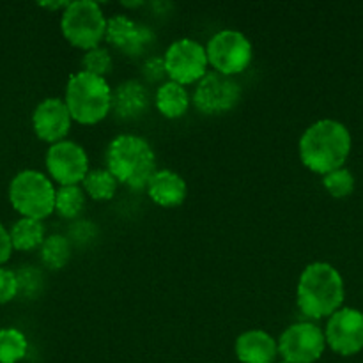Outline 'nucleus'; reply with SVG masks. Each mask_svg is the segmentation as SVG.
I'll return each mask as SVG.
<instances>
[{"instance_id": "f257e3e1", "label": "nucleus", "mask_w": 363, "mask_h": 363, "mask_svg": "<svg viewBox=\"0 0 363 363\" xmlns=\"http://www.w3.org/2000/svg\"><path fill=\"white\" fill-rule=\"evenodd\" d=\"M351 133L340 121L319 119L303 131L298 144L300 160L311 172L326 176L342 169L351 152Z\"/></svg>"}, {"instance_id": "f03ea898", "label": "nucleus", "mask_w": 363, "mask_h": 363, "mask_svg": "<svg viewBox=\"0 0 363 363\" xmlns=\"http://www.w3.org/2000/svg\"><path fill=\"white\" fill-rule=\"evenodd\" d=\"M344 296L346 287L335 266L312 262L301 272L296 287V303L308 319L332 318L342 308Z\"/></svg>"}, {"instance_id": "7ed1b4c3", "label": "nucleus", "mask_w": 363, "mask_h": 363, "mask_svg": "<svg viewBox=\"0 0 363 363\" xmlns=\"http://www.w3.org/2000/svg\"><path fill=\"white\" fill-rule=\"evenodd\" d=\"M106 169L119 183L131 190H144L156 170V156L144 137L131 133L117 135L106 147Z\"/></svg>"}, {"instance_id": "20e7f679", "label": "nucleus", "mask_w": 363, "mask_h": 363, "mask_svg": "<svg viewBox=\"0 0 363 363\" xmlns=\"http://www.w3.org/2000/svg\"><path fill=\"white\" fill-rule=\"evenodd\" d=\"M112 92L106 78L78 71L67 80L64 103L73 121L92 126L101 123L112 110Z\"/></svg>"}, {"instance_id": "39448f33", "label": "nucleus", "mask_w": 363, "mask_h": 363, "mask_svg": "<svg viewBox=\"0 0 363 363\" xmlns=\"http://www.w3.org/2000/svg\"><path fill=\"white\" fill-rule=\"evenodd\" d=\"M55 188L39 170H20L9 183L11 206L25 218L43 220L55 211Z\"/></svg>"}, {"instance_id": "423d86ee", "label": "nucleus", "mask_w": 363, "mask_h": 363, "mask_svg": "<svg viewBox=\"0 0 363 363\" xmlns=\"http://www.w3.org/2000/svg\"><path fill=\"white\" fill-rule=\"evenodd\" d=\"M106 25L108 20L105 18V13L98 2L92 0L69 2L60 16V30L66 41L85 52L98 48L99 43L106 38Z\"/></svg>"}, {"instance_id": "0eeeda50", "label": "nucleus", "mask_w": 363, "mask_h": 363, "mask_svg": "<svg viewBox=\"0 0 363 363\" xmlns=\"http://www.w3.org/2000/svg\"><path fill=\"white\" fill-rule=\"evenodd\" d=\"M209 66L220 74L234 77L247 69L254 59V46L250 39L240 30L223 28L216 32L206 45Z\"/></svg>"}, {"instance_id": "6e6552de", "label": "nucleus", "mask_w": 363, "mask_h": 363, "mask_svg": "<svg viewBox=\"0 0 363 363\" xmlns=\"http://www.w3.org/2000/svg\"><path fill=\"white\" fill-rule=\"evenodd\" d=\"M163 60L169 80L181 85L199 84L208 74L209 60L206 46L191 38L176 39L167 48Z\"/></svg>"}, {"instance_id": "1a4fd4ad", "label": "nucleus", "mask_w": 363, "mask_h": 363, "mask_svg": "<svg viewBox=\"0 0 363 363\" xmlns=\"http://www.w3.org/2000/svg\"><path fill=\"white\" fill-rule=\"evenodd\" d=\"M325 350V332L311 321L294 323L279 337V354L287 363H315Z\"/></svg>"}, {"instance_id": "9d476101", "label": "nucleus", "mask_w": 363, "mask_h": 363, "mask_svg": "<svg viewBox=\"0 0 363 363\" xmlns=\"http://www.w3.org/2000/svg\"><path fill=\"white\" fill-rule=\"evenodd\" d=\"M241 87L233 77L211 71L197 84L194 105L204 116H222L240 103Z\"/></svg>"}, {"instance_id": "9b49d317", "label": "nucleus", "mask_w": 363, "mask_h": 363, "mask_svg": "<svg viewBox=\"0 0 363 363\" xmlns=\"http://www.w3.org/2000/svg\"><path fill=\"white\" fill-rule=\"evenodd\" d=\"M45 163L50 177L60 186L84 183L85 176L91 170L87 152L73 140H62L50 145Z\"/></svg>"}, {"instance_id": "f8f14e48", "label": "nucleus", "mask_w": 363, "mask_h": 363, "mask_svg": "<svg viewBox=\"0 0 363 363\" xmlns=\"http://www.w3.org/2000/svg\"><path fill=\"white\" fill-rule=\"evenodd\" d=\"M326 346L340 357H353L363 350V312L342 307L328 318L325 328Z\"/></svg>"}, {"instance_id": "ddd939ff", "label": "nucleus", "mask_w": 363, "mask_h": 363, "mask_svg": "<svg viewBox=\"0 0 363 363\" xmlns=\"http://www.w3.org/2000/svg\"><path fill=\"white\" fill-rule=\"evenodd\" d=\"M105 41L126 55L138 57L155 43V32L149 25L131 20L124 14H116L106 25Z\"/></svg>"}, {"instance_id": "4468645a", "label": "nucleus", "mask_w": 363, "mask_h": 363, "mask_svg": "<svg viewBox=\"0 0 363 363\" xmlns=\"http://www.w3.org/2000/svg\"><path fill=\"white\" fill-rule=\"evenodd\" d=\"M71 117L66 103L60 98H46L32 112V126L35 135L50 145L66 140L71 130Z\"/></svg>"}, {"instance_id": "2eb2a0df", "label": "nucleus", "mask_w": 363, "mask_h": 363, "mask_svg": "<svg viewBox=\"0 0 363 363\" xmlns=\"http://www.w3.org/2000/svg\"><path fill=\"white\" fill-rule=\"evenodd\" d=\"M234 353L240 363H277L279 340L264 330H248L236 339Z\"/></svg>"}, {"instance_id": "dca6fc26", "label": "nucleus", "mask_w": 363, "mask_h": 363, "mask_svg": "<svg viewBox=\"0 0 363 363\" xmlns=\"http://www.w3.org/2000/svg\"><path fill=\"white\" fill-rule=\"evenodd\" d=\"M149 92L138 80L121 82L112 92V110L123 121H137L149 108Z\"/></svg>"}, {"instance_id": "f3484780", "label": "nucleus", "mask_w": 363, "mask_h": 363, "mask_svg": "<svg viewBox=\"0 0 363 363\" xmlns=\"http://www.w3.org/2000/svg\"><path fill=\"white\" fill-rule=\"evenodd\" d=\"M147 194L155 204L162 208H177L186 201V181L177 172L169 169L158 170L147 184Z\"/></svg>"}, {"instance_id": "a211bd4d", "label": "nucleus", "mask_w": 363, "mask_h": 363, "mask_svg": "<svg viewBox=\"0 0 363 363\" xmlns=\"http://www.w3.org/2000/svg\"><path fill=\"white\" fill-rule=\"evenodd\" d=\"M190 94L186 87L177 82L167 80L156 89L155 105L158 112L167 119H179L190 108Z\"/></svg>"}, {"instance_id": "6ab92c4d", "label": "nucleus", "mask_w": 363, "mask_h": 363, "mask_svg": "<svg viewBox=\"0 0 363 363\" xmlns=\"http://www.w3.org/2000/svg\"><path fill=\"white\" fill-rule=\"evenodd\" d=\"M11 241H13V248L20 252H30L34 248H41L45 243V225L41 220L25 218L21 216L20 220L13 223L9 229Z\"/></svg>"}, {"instance_id": "aec40b11", "label": "nucleus", "mask_w": 363, "mask_h": 363, "mask_svg": "<svg viewBox=\"0 0 363 363\" xmlns=\"http://www.w3.org/2000/svg\"><path fill=\"white\" fill-rule=\"evenodd\" d=\"M117 186H119V181L112 176L108 169H91L82 183L85 195L98 202H106L113 199Z\"/></svg>"}, {"instance_id": "412c9836", "label": "nucleus", "mask_w": 363, "mask_h": 363, "mask_svg": "<svg viewBox=\"0 0 363 363\" xmlns=\"http://www.w3.org/2000/svg\"><path fill=\"white\" fill-rule=\"evenodd\" d=\"M39 255L48 269H62L71 259V241L62 234H52L41 245Z\"/></svg>"}, {"instance_id": "4be33fe9", "label": "nucleus", "mask_w": 363, "mask_h": 363, "mask_svg": "<svg viewBox=\"0 0 363 363\" xmlns=\"http://www.w3.org/2000/svg\"><path fill=\"white\" fill-rule=\"evenodd\" d=\"M85 191L80 184H69V186H59L55 191V211L62 218L74 220L80 216L82 209L85 208Z\"/></svg>"}, {"instance_id": "5701e85b", "label": "nucleus", "mask_w": 363, "mask_h": 363, "mask_svg": "<svg viewBox=\"0 0 363 363\" xmlns=\"http://www.w3.org/2000/svg\"><path fill=\"white\" fill-rule=\"evenodd\" d=\"M28 350L27 337L16 328L0 330V363H18Z\"/></svg>"}, {"instance_id": "b1692460", "label": "nucleus", "mask_w": 363, "mask_h": 363, "mask_svg": "<svg viewBox=\"0 0 363 363\" xmlns=\"http://www.w3.org/2000/svg\"><path fill=\"white\" fill-rule=\"evenodd\" d=\"M354 176L350 169L342 167L339 170L323 176V186L333 199H346L354 191Z\"/></svg>"}, {"instance_id": "393cba45", "label": "nucleus", "mask_w": 363, "mask_h": 363, "mask_svg": "<svg viewBox=\"0 0 363 363\" xmlns=\"http://www.w3.org/2000/svg\"><path fill=\"white\" fill-rule=\"evenodd\" d=\"M82 66H84V71H87V73L105 78L110 73V69H112V55H110L106 48L98 46V48L85 52L84 59H82Z\"/></svg>"}, {"instance_id": "a878e982", "label": "nucleus", "mask_w": 363, "mask_h": 363, "mask_svg": "<svg viewBox=\"0 0 363 363\" xmlns=\"http://www.w3.org/2000/svg\"><path fill=\"white\" fill-rule=\"evenodd\" d=\"M96 236H98V227L94 223L89 222V220H78V222H74L71 225L67 240L71 243H77L78 247H82V245H87L91 241H94Z\"/></svg>"}, {"instance_id": "bb28decb", "label": "nucleus", "mask_w": 363, "mask_h": 363, "mask_svg": "<svg viewBox=\"0 0 363 363\" xmlns=\"http://www.w3.org/2000/svg\"><path fill=\"white\" fill-rule=\"evenodd\" d=\"M18 284H20V293L25 296H35L41 289L43 277L35 268H23V272L16 273Z\"/></svg>"}, {"instance_id": "cd10ccee", "label": "nucleus", "mask_w": 363, "mask_h": 363, "mask_svg": "<svg viewBox=\"0 0 363 363\" xmlns=\"http://www.w3.org/2000/svg\"><path fill=\"white\" fill-rule=\"evenodd\" d=\"M20 293V284L18 275L13 269H7L0 266V303H7Z\"/></svg>"}, {"instance_id": "c85d7f7f", "label": "nucleus", "mask_w": 363, "mask_h": 363, "mask_svg": "<svg viewBox=\"0 0 363 363\" xmlns=\"http://www.w3.org/2000/svg\"><path fill=\"white\" fill-rule=\"evenodd\" d=\"M142 73H144L145 80L155 84V82H162L167 77L165 60L163 57H149L142 66Z\"/></svg>"}, {"instance_id": "c756f323", "label": "nucleus", "mask_w": 363, "mask_h": 363, "mask_svg": "<svg viewBox=\"0 0 363 363\" xmlns=\"http://www.w3.org/2000/svg\"><path fill=\"white\" fill-rule=\"evenodd\" d=\"M11 252H13V241H11V234L6 227L0 223V266L11 257Z\"/></svg>"}, {"instance_id": "7c9ffc66", "label": "nucleus", "mask_w": 363, "mask_h": 363, "mask_svg": "<svg viewBox=\"0 0 363 363\" xmlns=\"http://www.w3.org/2000/svg\"><path fill=\"white\" fill-rule=\"evenodd\" d=\"M39 6L46 7V9H52V11H57V9L64 11L67 6H69V2H41Z\"/></svg>"}, {"instance_id": "2f4dec72", "label": "nucleus", "mask_w": 363, "mask_h": 363, "mask_svg": "<svg viewBox=\"0 0 363 363\" xmlns=\"http://www.w3.org/2000/svg\"><path fill=\"white\" fill-rule=\"evenodd\" d=\"M277 363H287V362H284V360H282V362H277Z\"/></svg>"}]
</instances>
